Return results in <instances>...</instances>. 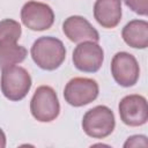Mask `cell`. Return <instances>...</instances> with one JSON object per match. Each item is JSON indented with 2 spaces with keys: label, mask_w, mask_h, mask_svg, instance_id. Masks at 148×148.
Wrapping results in <instances>:
<instances>
[{
  "label": "cell",
  "mask_w": 148,
  "mask_h": 148,
  "mask_svg": "<svg viewBox=\"0 0 148 148\" xmlns=\"http://www.w3.org/2000/svg\"><path fill=\"white\" fill-rule=\"evenodd\" d=\"M98 92V83L95 80L89 77H74L66 83L64 98L69 105L80 108L94 102Z\"/></svg>",
  "instance_id": "5"
},
{
  "label": "cell",
  "mask_w": 148,
  "mask_h": 148,
  "mask_svg": "<svg viewBox=\"0 0 148 148\" xmlns=\"http://www.w3.org/2000/svg\"><path fill=\"white\" fill-rule=\"evenodd\" d=\"M116 126V119L112 110L105 105H97L88 110L82 118L83 132L94 139H104L109 136Z\"/></svg>",
  "instance_id": "3"
},
{
  "label": "cell",
  "mask_w": 148,
  "mask_h": 148,
  "mask_svg": "<svg viewBox=\"0 0 148 148\" xmlns=\"http://www.w3.org/2000/svg\"><path fill=\"white\" fill-rule=\"evenodd\" d=\"M139 146H142V147L148 146L147 138L145 135H132L124 143V147H139Z\"/></svg>",
  "instance_id": "16"
},
{
  "label": "cell",
  "mask_w": 148,
  "mask_h": 148,
  "mask_svg": "<svg viewBox=\"0 0 148 148\" xmlns=\"http://www.w3.org/2000/svg\"><path fill=\"white\" fill-rule=\"evenodd\" d=\"M22 23L30 30L43 31L53 25L54 13L53 9L39 1H28L21 9Z\"/></svg>",
  "instance_id": "7"
},
{
  "label": "cell",
  "mask_w": 148,
  "mask_h": 148,
  "mask_svg": "<svg viewBox=\"0 0 148 148\" xmlns=\"http://www.w3.org/2000/svg\"><path fill=\"white\" fill-rule=\"evenodd\" d=\"M125 5L134 13L146 16L148 14V0H124Z\"/></svg>",
  "instance_id": "15"
},
{
  "label": "cell",
  "mask_w": 148,
  "mask_h": 148,
  "mask_svg": "<svg viewBox=\"0 0 148 148\" xmlns=\"http://www.w3.org/2000/svg\"><path fill=\"white\" fill-rule=\"evenodd\" d=\"M5 147H6V135L3 131L0 128V148H5Z\"/></svg>",
  "instance_id": "17"
},
{
  "label": "cell",
  "mask_w": 148,
  "mask_h": 148,
  "mask_svg": "<svg viewBox=\"0 0 148 148\" xmlns=\"http://www.w3.org/2000/svg\"><path fill=\"white\" fill-rule=\"evenodd\" d=\"M111 74L114 81L121 87L134 86L140 76V67L135 57L121 51L113 56L111 60Z\"/></svg>",
  "instance_id": "8"
},
{
  "label": "cell",
  "mask_w": 148,
  "mask_h": 148,
  "mask_svg": "<svg viewBox=\"0 0 148 148\" xmlns=\"http://www.w3.org/2000/svg\"><path fill=\"white\" fill-rule=\"evenodd\" d=\"M34 62L44 71H54L65 61L66 49L64 43L52 36L37 38L30 50Z\"/></svg>",
  "instance_id": "1"
},
{
  "label": "cell",
  "mask_w": 148,
  "mask_h": 148,
  "mask_svg": "<svg viewBox=\"0 0 148 148\" xmlns=\"http://www.w3.org/2000/svg\"><path fill=\"white\" fill-rule=\"evenodd\" d=\"M94 17L103 28H116L121 20V0H96Z\"/></svg>",
  "instance_id": "11"
},
{
  "label": "cell",
  "mask_w": 148,
  "mask_h": 148,
  "mask_svg": "<svg viewBox=\"0 0 148 148\" xmlns=\"http://www.w3.org/2000/svg\"><path fill=\"white\" fill-rule=\"evenodd\" d=\"M72 60L76 69L84 73H96L104 61V51L97 42H81L74 49Z\"/></svg>",
  "instance_id": "6"
},
{
  "label": "cell",
  "mask_w": 148,
  "mask_h": 148,
  "mask_svg": "<svg viewBox=\"0 0 148 148\" xmlns=\"http://www.w3.org/2000/svg\"><path fill=\"white\" fill-rule=\"evenodd\" d=\"M32 117L40 123H50L60 113V103L54 89L50 86L38 87L30 101Z\"/></svg>",
  "instance_id": "4"
},
{
  "label": "cell",
  "mask_w": 148,
  "mask_h": 148,
  "mask_svg": "<svg viewBox=\"0 0 148 148\" xmlns=\"http://www.w3.org/2000/svg\"><path fill=\"white\" fill-rule=\"evenodd\" d=\"M27 54L28 51L22 45L9 44L0 46V68L3 69L22 62L27 58Z\"/></svg>",
  "instance_id": "13"
},
{
  "label": "cell",
  "mask_w": 148,
  "mask_h": 148,
  "mask_svg": "<svg viewBox=\"0 0 148 148\" xmlns=\"http://www.w3.org/2000/svg\"><path fill=\"white\" fill-rule=\"evenodd\" d=\"M62 31L65 36L73 43L99 40L98 31L90 24L87 18L80 15H72L67 17L62 23Z\"/></svg>",
  "instance_id": "10"
},
{
  "label": "cell",
  "mask_w": 148,
  "mask_h": 148,
  "mask_svg": "<svg viewBox=\"0 0 148 148\" xmlns=\"http://www.w3.org/2000/svg\"><path fill=\"white\" fill-rule=\"evenodd\" d=\"M22 34L21 24L12 18L0 21V46L16 44Z\"/></svg>",
  "instance_id": "14"
},
{
  "label": "cell",
  "mask_w": 148,
  "mask_h": 148,
  "mask_svg": "<svg viewBox=\"0 0 148 148\" xmlns=\"http://www.w3.org/2000/svg\"><path fill=\"white\" fill-rule=\"evenodd\" d=\"M31 84V76L25 68L14 65L2 69L0 87L3 96L9 101L23 99L28 95Z\"/></svg>",
  "instance_id": "2"
},
{
  "label": "cell",
  "mask_w": 148,
  "mask_h": 148,
  "mask_svg": "<svg viewBox=\"0 0 148 148\" xmlns=\"http://www.w3.org/2000/svg\"><path fill=\"white\" fill-rule=\"evenodd\" d=\"M121 37L133 49H146L148 46V22L145 20L130 21L123 28Z\"/></svg>",
  "instance_id": "12"
},
{
  "label": "cell",
  "mask_w": 148,
  "mask_h": 148,
  "mask_svg": "<svg viewBox=\"0 0 148 148\" xmlns=\"http://www.w3.org/2000/svg\"><path fill=\"white\" fill-rule=\"evenodd\" d=\"M118 109L121 121L127 126H142L148 120L147 99L141 95L132 94L123 97Z\"/></svg>",
  "instance_id": "9"
}]
</instances>
